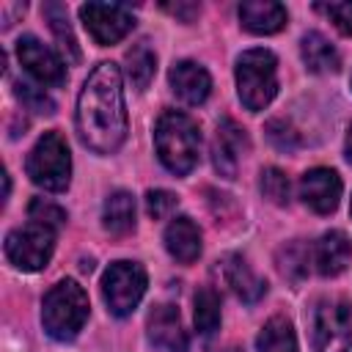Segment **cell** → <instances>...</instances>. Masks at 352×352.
<instances>
[{"mask_svg":"<svg viewBox=\"0 0 352 352\" xmlns=\"http://www.w3.org/2000/svg\"><path fill=\"white\" fill-rule=\"evenodd\" d=\"M77 132L80 140L96 154H113L126 140V110L121 69L102 60L88 74L77 96Z\"/></svg>","mask_w":352,"mask_h":352,"instance_id":"1","label":"cell"},{"mask_svg":"<svg viewBox=\"0 0 352 352\" xmlns=\"http://www.w3.org/2000/svg\"><path fill=\"white\" fill-rule=\"evenodd\" d=\"M154 146L160 162L170 173L187 176L201 157V129L190 116L179 110H165L154 126Z\"/></svg>","mask_w":352,"mask_h":352,"instance_id":"2","label":"cell"},{"mask_svg":"<svg viewBox=\"0 0 352 352\" xmlns=\"http://www.w3.org/2000/svg\"><path fill=\"white\" fill-rule=\"evenodd\" d=\"M88 294L77 280H58L41 302V324L55 341H72L88 319Z\"/></svg>","mask_w":352,"mask_h":352,"instance_id":"3","label":"cell"},{"mask_svg":"<svg viewBox=\"0 0 352 352\" xmlns=\"http://www.w3.org/2000/svg\"><path fill=\"white\" fill-rule=\"evenodd\" d=\"M236 91L250 113L272 102L278 94V60L270 50H248L236 58Z\"/></svg>","mask_w":352,"mask_h":352,"instance_id":"4","label":"cell"},{"mask_svg":"<svg viewBox=\"0 0 352 352\" xmlns=\"http://www.w3.org/2000/svg\"><path fill=\"white\" fill-rule=\"evenodd\" d=\"M25 170L47 192H63L72 182V154L60 132H44L28 154Z\"/></svg>","mask_w":352,"mask_h":352,"instance_id":"5","label":"cell"},{"mask_svg":"<svg viewBox=\"0 0 352 352\" xmlns=\"http://www.w3.org/2000/svg\"><path fill=\"white\" fill-rule=\"evenodd\" d=\"M314 352H352V300L322 297L311 314Z\"/></svg>","mask_w":352,"mask_h":352,"instance_id":"6","label":"cell"},{"mask_svg":"<svg viewBox=\"0 0 352 352\" xmlns=\"http://www.w3.org/2000/svg\"><path fill=\"white\" fill-rule=\"evenodd\" d=\"M146 294V270L138 261H113L102 275V297L113 316H129Z\"/></svg>","mask_w":352,"mask_h":352,"instance_id":"7","label":"cell"},{"mask_svg":"<svg viewBox=\"0 0 352 352\" xmlns=\"http://www.w3.org/2000/svg\"><path fill=\"white\" fill-rule=\"evenodd\" d=\"M55 234L52 228L41 223H28L25 228H14L6 236V256L8 261L22 272H38L50 264L55 250Z\"/></svg>","mask_w":352,"mask_h":352,"instance_id":"8","label":"cell"},{"mask_svg":"<svg viewBox=\"0 0 352 352\" xmlns=\"http://www.w3.org/2000/svg\"><path fill=\"white\" fill-rule=\"evenodd\" d=\"M80 19L96 44H116L135 28L132 11L118 3H85L80 6Z\"/></svg>","mask_w":352,"mask_h":352,"instance_id":"9","label":"cell"},{"mask_svg":"<svg viewBox=\"0 0 352 352\" xmlns=\"http://www.w3.org/2000/svg\"><path fill=\"white\" fill-rule=\"evenodd\" d=\"M16 58L25 66V72H30L38 82L60 88L66 82V66L63 60L36 36H19L16 38Z\"/></svg>","mask_w":352,"mask_h":352,"instance_id":"10","label":"cell"},{"mask_svg":"<svg viewBox=\"0 0 352 352\" xmlns=\"http://www.w3.org/2000/svg\"><path fill=\"white\" fill-rule=\"evenodd\" d=\"M250 148V140H248V132L234 121V118H223L217 124V132H214V140H212V162H214V170L226 179H234L236 176V168H239V160L242 154Z\"/></svg>","mask_w":352,"mask_h":352,"instance_id":"11","label":"cell"},{"mask_svg":"<svg viewBox=\"0 0 352 352\" xmlns=\"http://www.w3.org/2000/svg\"><path fill=\"white\" fill-rule=\"evenodd\" d=\"M148 338L165 349V352H187L190 346V336L182 324V316H179V308L170 305V302H160L151 308L148 314Z\"/></svg>","mask_w":352,"mask_h":352,"instance_id":"12","label":"cell"},{"mask_svg":"<svg viewBox=\"0 0 352 352\" xmlns=\"http://www.w3.org/2000/svg\"><path fill=\"white\" fill-rule=\"evenodd\" d=\"M300 198L316 214H330L341 198V179L330 168H314L300 179Z\"/></svg>","mask_w":352,"mask_h":352,"instance_id":"13","label":"cell"},{"mask_svg":"<svg viewBox=\"0 0 352 352\" xmlns=\"http://www.w3.org/2000/svg\"><path fill=\"white\" fill-rule=\"evenodd\" d=\"M217 275H220V280H223L242 302H256V300H261L264 292H267V280L258 278V275L248 267V261H245L242 256H236V253H228V256H223V258L217 261Z\"/></svg>","mask_w":352,"mask_h":352,"instance_id":"14","label":"cell"},{"mask_svg":"<svg viewBox=\"0 0 352 352\" xmlns=\"http://www.w3.org/2000/svg\"><path fill=\"white\" fill-rule=\"evenodd\" d=\"M170 88L184 104H204L212 91V77L195 60H179L170 69Z\"/></svg>","mask_w":352,"mask_h":352,"instance_id":"15","label":"cell"},{"mask_svg":"<svg viewBox=\"0 0 352 352\" xmlns=\"http://www.w3.org/2000/svg\"><path fill=\"white\" fill-rule=\"evenodd\" d=\"M349 258H352V239L338 228L324 231L319 236V242L314 245V264H316L319 275H324V278L341 275L346 270Z\"/></svg>","mask_w":352,"mask_h":352,"instance_id":"16","label":"cell"},{"mask_svg":"<svg viewBox=\"0 0 352 352\" xmlns=\"http://www.w3.org/2000/svg\"><path fill=\"white\" fill-rule=\"evenodd\" d=\"M289 14L286 6L275 3V0H248L239 6V22L245 30L258 33V36H270L278 33L286 25Z\"/></svg>","mask_w":352,"mask_h":352,"instance_id":"17","label":"cell"},{"mask_svg":"<svg viewBox=\"0 0 352 352\" xmlns=\"http://www.w3.org/2000/svg\"><path fill=\"white\" fill-rule=\"evenodd\" d=\"M165 248L176 261L192 264L201 256V231H198V226L190 217L170 220L168 228H165Z\"/></svg>","mask_w":352,"mask_h":352,"instance_id":"18","label":"cell"},{"mask_svg":"<svg viewBox=\"0 0 352 352\" xmlns=\"http://www.w3.org/2000/svg\"><path fill=\"white\" fill-rule=\"evenodd\" d=\"M300 55H302V63L308 66V72H314V74H330V72H338V66H341L336 47L322 33H305L300 41Z\"/></svg>","mask_w":352,"mask_h":352,"instance_id":"19","label":"cell"},{"mask_svg":"<svg viewBox=\"0 0 352 352\" xmlns=\"http://www.w3.org/2000/svg\"><path fill=\"white\" fill-rule=\"evenodd\" d=\"M102 226L104 231L124 236L135 228V198L126 190H116L107 195L104 206H102Z\"/></svg>","mask_w":352,"mask_h":352,"instance_id":"20","label":"cell"},{"mask_svg":"<svg viewBox=\"0 0 352 352\" xmlns=\"http://www.w3.org/2000/svg\"><path fill=\"white\" fill-rule=\"evenodd\" d=\"M41 14L44 19L50 22V30L55 33L63 55L69 63H80V47H77V38L72 33V25H69V14H66V6L63 3H44L41 6Z\"/></svg>","mask_w":352,"mask_h":352,"instance_id":"21","label":"cell"},{"mask_svg":"<svg viewBox=\"0 0 352 352\" xmlns=\"http://www.w3.org/2000/svg\"><path fill=\"white\" fill-rule=\"evenodd\" d=\"M256 349L258 352H297V338H294V327L286 316H272L258 338H256Z\"/></svg>","mask_w":352,"mask_h":352,"instance_id":"22","label":"cell"},{"mask_svg":"<svg viewBox=\"0 0 352 352\" xmlns=\"http://www.w3.org/2000/svg\"><path fill=\"white\" fill-rule=\"evenodd\" d=\"M124 63H126V77L129 82L138 88V91H146L148 82L154 80V72H157V58L151 52V47L146 41L140 44H132L124 55Z\"/></svg>","mask_w":352,"mask_h":352,"instance_id":"23","label":"cell"},{"mask_svg":"<svg viewBox=\"0 0 352 352\" xmlns=\"http://www.w3.org/2000/svg\"><path fill=\"white\" fill-rule=\"evenodd\" d=\"M192 319H195V330L201 336H214L217 327H220V297L214 289L204 286L195 292V311H192Z\"/></svg>","mask_w":352,"mask_h":352,"instance_id":"24","label":"cell"},{"mask_svg":"<svg viewBox=\"0 0 352 352\" xmlns=\"http://www.w3.org/2000/svg\"><path fill=\"white\" fill-rule=\"evenodd\" d=\"M308 264H311V250L294 239V242H286L280 250H278V270L289 278V280H302L308 275Z\"/></svg>","mask_w":352,"mask_h":352,"instance_id":"25","label":"cell"},{"mask_svg":"<svg viewBox=\"0 0 352 352\" xmlns=\"http://www.w3.org/2000/svg\"><path fill=\"white\" fill-rule=\"evenodd\" d=\"M261 192L267 201H272L275 206H286L289 204V176L280 168H264L261 170Z\"/></svg>","mask_w":352,"mask_h":352,"instance_id":"26","label":"cell"},{"mask_svg":"<svg viewBox=\"0 0 352 352\" xmlns=\"http://www.w3.org/2000/svg\"><path fill=\"white\" fill-rule=\"evenodd\" d=\"M28 217L33 223H41V226L52 228V231H60L63 223H66V212L58 204L47 201V198H33L30 206H28Z\"/></svg>","mask_w":352,"mask_h":352,"instance_id":"27","label":"cell"},{"mask_svg":"<svg viewBox=\"0 0 352 352\" xmlns=\"http://www.w3.org/2000/svg\"><path fill=\"white\" fill-rule=\"evenodd\" d=\"M14 94H16V99H19L28 110H33V113H41V116H52V113H55V102H52L41 88H33V85H28V82H14Z\"/></svg>","mask_w":352,"mask_h":352,"instance_id":"28","label":"cell"},{"mask_svg":"<svg viewBox=\"0 0 352 352\" xmlns=\"http://www.w3.org/2000/svg\"><path fill=\"white\" fill-rule=\"evenodd\" d=\"M267 138H270V143H272L275 148H280V151H294V148L300 146L297 129H294L289 121H283V118L267 121Z\"/></svg>","mask_w":352,"mask_h":352,"instance_id":"29","label":"cell"},{"mask_svg":"<svg viewBox=\"0 0 352 352\" xmlns=\"http://www.w3.org/2000/svg\"><path fill=\"white\" fill-rule=\"evenodd\" d=\"M179 206V198L173 195V192H168V190H148L146 192V212H148V217H154V220H165V217H170V212Z\"/></svg>","mask_w":352,"mask_h":352,"instance_id":"30","label":"cell"},{"mask_svg":"<svg viewBox=\"0 0 352 352\" xmlns=\"http://www.w3.org/2000/svg\"><path fill=\"white\" fill-rule=\"evenodd\" d=\"M319 14H324L344 36H352V3H316Z\"/></svg>","mask_w":352,"mask_h":352,"instance_id":"31","label":"cell"},{"mask_svg":"<svg viewBox=\"0 0 352 352\" xmlns=\"http://www.w3.org/2000/svg\"><path fill=\"white\" fill-rule=\"evenodd\" d=\"M162 8H165V11H170L173 16H179L182 22H190V19H192V16H198V11H201L195 3H176V6H162Z\"/></svg>","mask_w":352,"mask_h":352,"instance_id":"32","label":"cell"},{"mask_svg":"<svg viewBox=\"0 0 352 352\" xmlns=\"http://www.w3.org/2000/svg\"><path fill=\"white\" fill-rule=\"evenodd\" d=\"M346 160L352 162V126H349V132H346Z\"/></svg>","mask_w":352,"mask_h":352,"instance_id":"33","label":"cell"},{"mask_svg":"<svg viewBox=\"0 0 352 352\" xmlns=\"http://www.w3.org/2000/svg\"><path fill=\"white\" fill-rule=\"evenodd\" d=\"M228 352H239V349H228Z\"/></svg>","mask_w":352,"mask_h":352,"instance_id":"34","label":"cell"}]
</instances>
